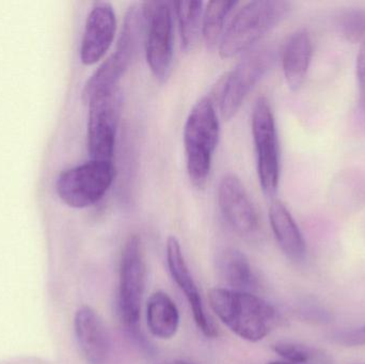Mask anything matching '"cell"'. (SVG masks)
<instances>
[{
    "mask_svg": "<svg viewBox=\"0 0 365 364\" xmlns=\"http://www.w3.org/2000/svg\"><path fill=\"white\" fill-rule=\"evenodd\" d=\"M208 301L217 318L240 339L262 341L280 322L278 311L252 293L212 288Z\"/></svg>",
    "mask_w": 365,
    "mask_h": 364,
    "instance_id": "obj_1",
    "label": "cell"
},
{
    "mask_svg": "<svg viewBox=\"0 0 365 364\" xmlns=\"http://www.w3.org/2000/svg\"><path fill=\"white\" fill-rule=\"evenodd\" d=\"M219 138L220 122L214 103L210 98H201L191 109L184 126L187 173L195 187H204L207 182Z\"/></svg>",
    "mask_w": 365,
    "mask_h": 364,
    "instance_id": "obj_2",
    "label": "cell"
},
{
    "mask_svg": "<svg viewBox=\"0 0 365 364\" xmlns=\"http://www.w3.org/2000/svg\"><path fill=\"white\" fill-rule=\"evenodd\" d=\"M289 11L291 4L283 0L249 2L225 28L218 45L221 57L229 59L252 48L287 17Z\"/></svg>",
    "mask_w": 365,
    "mask_h": 364,
    "instance_id": "obj_3",
    "label": "cell"
},
{
    "mask_svg": "<svg viewBox=\"0 0 365 364\" xmlns=\"http://www.w3.org/2000/svg\"><path fill=\"white\" fill-rule=\"evenodd\" d=\"M113 162L90 160L62 172L56 183L59 198L73 209H86L100 202L113 184Z\"/></svg>",
    "mask_w": 365,
    "mask_h": 364,
    "instance_id": "obj_4",
    "label": "cell"
},
{
    "mask_svg": "<svg viewBox=\"0 0 365 364\" xmlns=\"http://www.w3.org/2000/svg\"><path fill=\"white\" fill-rule=\"evenodd\" d=\"M276 58L274 47H257L248 51L225 76L219 91V107L223 119L235 117L253 88L274 66Z\"/></svg>",
    "mask_w": 365,
    "mask_h": 364,
    "instance_id": "obj_5",
    "label": "cell"
},
{
    "mask_svg": "<svg viewBox=\"0 0 365 364\" xmlns=\"http://www.w3.org/2000/svg\"><path fill=\"white\" fill-rule=\"evenodd\" d=\"M141 9L148 66L154 77L165 83L173 71V6L168 1H147Z\"/></svg>",
    "mask_w": 365,
    "mask_h": 364,
    "instance_id": "obj_6",
    "label": "cell"
},
{
    "mask_svg": "<svg viewBox=\"0 0 365 364\" xmlns=\"http://www.w3.org/2000/svg\"><path fill=\"white\" fill-rule=\"evenodd\" d=\"M251 128L259 185L264 194L272 198L277 194L280 181V150L274 113L264 96L255 102Z\"/></svg>",
    "mask_w": 365,
    "mask_h": 364,
    "instance_id": "obj_7",
    "label": "cell"
},
{
    "mask_svg": "<svg viewBox=\"0 0 365 364\" xmlns=\"http://www.w3.org/2000/svg\"><path fill=\"white\" fill-rule=\"evenodd\" d=\"M147 282L143 243L137 234L124 244L120 262L119 311L124 324L135 331L140 320L141 303Z\"/></svg>",
    "mask_w": 365,
    "mask_h": 364,
    "instance_id": "obj_8",
    "label": "cell"
},
{
    "mask_svg": "<svg viewBox=\"0 0 365 364\" xmlns=\"http://www.w3.org/2000/svg\"><path fill=\"white\" fill-rule=\"evenodd\" d=\"M86 104L88 117V152L92 160L113 162L118 123L121 113L119 89L92 96Z\"/></svg>",
    "mask_w": 365,
    "mask_h": 364,
    "instance_id": "obj_9",
    "label": "cell"
},
{
    "mask_svg": "<svg viewBox=\"0 0 365 364\" xmlns=\"http://www.w3.org/2000/svg\"><path fill=\"white\" fill-rule=\"evenodd\" d=\"M218 203L223 217L238 234L248 236L259 229V216L240 177L227 173L218 185Z\"/></svg>",
    "mask_w": 365,
    "mask_h": 364,
    "instance_id": "obj_10",
    "label": "cell"
},
{
    "mask_svg": "<svg viewBox=\"0 0 365 364\" xmlns=\"http://www.w3.org/2000/svg\"><path fill=\"white\" fill-rule=\"evenodd\" d=\"M117 17L109 2H96L86 21L81 46V60L93 66L104 58L115 40Z\"/></svg>",
    "mask_w": 365,
    "mask_h": 364,
    "instance_id": "obj_11",
    "label": "cell"
},
{
    "mask_svg": "<svg viewBox=\"0 0 365 364\" xmlns=\"http://www.w3.org/2000/svg\"><path fill=\"white\" fill-rule=\"evenodd\" d=\"M167 264L171 277L179 286L190 306L193 320L197 328L205 337L215 338L218 336L216 327L206 314L201 295L197 284L191 276L182 254L181 244L175 236H169L166 245Z\"/></svg>",
    "mask_w": 365,
    "mask_h": 364,
    "instance_id": "obj_12",
    "label": "cell"
},
{
    "mask_svg": "<svg viewBox=\"0 0 365 364\" xmlns=\"http://www.w3.org/2000/svg\"><path fill=\"white\" fill-rule=\"evenodd\" d=\"M74 329L86 360L89 364H106L110 348L108 335L100 316L91 307L83 306L77 310Z\"/></svg>",
    "mask_w": 365,
    "mask_h": 364,
    "instance_id": "obj_13",
    "label": "cell"
},
{
    "mask_svg": "<svg viewBox=\"0 0 365 364\" xmlns=\"http://www.w3.org/2000/svg\"><path fill=\"white\" fill-rule=\"evenodd\" d=\"M268 215L272 232L283 254L293 262H302L307 256L306 241L287 205L280 200L272 201Z\"/></svg>",
    "mask_w": 365,
    "mask_h": 364,
    "instance_id": "obj_14",
    "label": "cell"
},
{
    "mask_svg": "<svg viewBox=\"0 0 365 364\" xmlns=\"http://www.w3.org/2000/svg\"><path fill=\"white\" fill-rule=\"evenodd\" d=\"M313 55V43L307 29L294 32L283 49L282 66L285 80L292 91H298L306 80Z\"/></svg>",
    "mask_w": 365,
    "mask_h": 364,
    "instance_id": "obj_15",
    "label": "cell"
},
{
    "mask_svg": "<svg viewBox=\"0 0 365 364\" xmlns=\"http://www.w3.org/2000/svg\"><path fill=\"white\" fill-rule=\"evenodd\" d=\"M147 323L150 333L160 340L173 339L180 327V313L167 293H153L147 303Z\"/></svg>",
    "mask_w": 365,
    "mask_h": 364,
    "instance_id": "obj_16",
    "label": "cell"
},
{
    "mask_svg": "<svg viewBox=\"0 0 365 364\" xmlns=\"http://www.w3.org/2000/svg\"><path fill=\"white\" fill-rule=\"evenodd\" d=\"M219 271L231 290L252 293L257 290V280L248 258L233 248L225 249L219 256Z\"/></svg>",
    "mask_w": 365,
    "mask_h": 364,
    "instance_id": "obj_17",
    "label": "cell"
},
{
    "mask_svg": "<svg viewBox=\"0 0 365 364\" xmlns=\"http://www.w3.org/2000/svg\"><path fill=\"white\" fill-rule=\"evenodd\" d=\"M130 62L121 57L119 53H113L107 58L100 68L93 73L91 78L86 83L83 92V102L87 103L92 96L104 92L119 89V83L122 77L130 68Z\"/></svg>",
    "mask_w": 365,
    "mask_h": 364,
    "instance_id": "obj_18",
    "label": "cell"
},
{
    "mask_svg": "<svg viewBox=\"0 0 365 364\" xmlns=\"http://www.w3.org/2000/svg\"><path fill=\"white\" fill-rule=\"evenodd\" d=\"M175 8L182 47L185 51H191L199 42L203 19V2L179 1L173 4Z\"/></svg>",
    "mask_w": 365,
    "mask_h": 364,
    "instance_id": "obj_19",
    "label": "cell"
},
{
    "mask_svg": "<svg viewBox=\"0 0 365 364\" xmlns=\"http://www.w3.org/2000/svg\"><path fill=\"white\" fill-rule=\"evenodd\" d=\"M237 4L238 2L225 0L208 2L203 11L202 36L210 48H214L220 43L225 31V21Z\"/></svg>",
    "mask_w": 365,
    "mask_h": 364,
    "instance_id": "obj_20",
    "label": "cell"
},
{
    "mask_svg": "<svg viewBox=\"0 0 365 364\" xmlns=\"http://www.w3.org/2000/svg\"><path fill=\"white\" fill-rule=\"evenodd\" d=\"M339 28L347 40L365 43V10H349L339 17Z\"/></svg>",
    "mask_w": 365,
    "mask_h": 364,
    "instance_id": "obj_21",
    "label": "cell"
},
{
    "mask_svg": "<svg viewBox=\"0 0 365 364\" xmlns=\"http://www.w3.org/2000/svg\"><path fill=\"white\" fill-rule=\"evenodd\" d=\"M272 350L287 363L296 364H313L319 353V350L289 342H278Z\"/></svg>",
    "mask_w": 365,
    "mask_h": 364,
    "instance_id": "obj_22",
    "label": "cell"
},
{
    "mask_svg": "<svg viewBox=\"0 0 365 364\" xmlns=\"http://www.w3.org/2000/svg\"><path fill=\"white\" fill-rule=\"evenodd\" d=\"M358 95L357 113L360 123L365 128V43L361 45L357 57Z\"/></svg>",
    "mask_w": 365,
    "mask_h": 364,
    "instance_id": "obj_23",
    "label": "cell"
},
{
    "mask_svg": "<svg viewBox=\"0 0 365 364\" xmlns=\"http://www.w3.org/2000/svg\"><path fill=\"white\" fill-rule=\"evenodd\" d=\"M332 340L339 345L345 346V348H364L365 346V326L336 331L332 335Z\"/></svg>",
    "mask_w": 365,
    "mask_h": 364,
    "instance_id": "obj_24",
    "label": "cell"
},
{
    "mask_svg": "<svg viewBox=\"0 0 365 364\" xmlns=\"http://www.w3.org/2000/svg\"><path fill=\"white\" fill-rule=\"evenodd\" d=\"M267 364H296V363H287V361H270V363H268Z\"/></svg>",
    "mask_w": 365,
    "mask_h": 364,
    "instance_id": "obj_25",
    "label": "cell"
},
{
    "mask_svg": "<svg viewBox=\"0 0 365 364\" xmlns=\"http://www.w3.org/2000/svg\"><path fill=\"white\" fill-rule=\"evenodd\" d=\"M169 364H193V363H187V361H184V360H177V361H173V363H171Z\"/></svg>",
    "mask_w": 365,
    "mask_h": 364,
    "instance_id": "obj_26",
    "label": "cell"
}]
</instances>
